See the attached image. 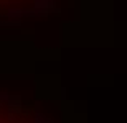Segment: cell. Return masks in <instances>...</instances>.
<instances>
[{
  "label": "cell",
  "mask_w": 127,
  "mask_h": 123,
  "mask_svg": "<svg viewBox=\"0 0 127 123\" xmlns=\"http://www.w3.org/2000/svg\"><path fill=\"white\" fill-rule=\"evenodd\" d=\"M8 2H12V0H0V3H8Z\"/></svg>",
  "instance_id": "2"
},
{
  "label": "cell",
  "mask_w": 127,
  "mask_h": 123,
  "mask_svg": "<svg viewBox=\"0 0 127 123\" xmlns=\"http://www.w3.org/2000/svg\"><path fill=\"white\" fill-rule=\"evenodd\" d=\"M0 123H51L36 107L0 94Z\"/></svg>",
  "instance_id": "1"
}]
</instances>
